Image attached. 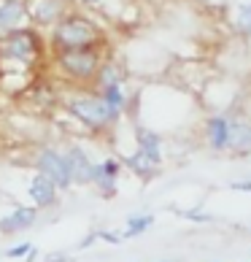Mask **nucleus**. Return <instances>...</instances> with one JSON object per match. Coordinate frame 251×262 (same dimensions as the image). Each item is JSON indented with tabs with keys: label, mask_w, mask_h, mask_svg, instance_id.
<instances>
[{
	"label": "nucleus",
	"mask_w": 251,
	"mask_h": 262,
	"mask_svg": "<svg viewBox=\"0 0 251 262\" xmlns=\"http://www.w3.org/2000/svg\"><path fill=\"white\" fill-rule=\"evenodd\" d=\"M100 41V30L89 16L84 14H71L67 11L60 22L52 25L49 46L52 52H71V49H86Z\"/></svg>",
	"instance_id": "obj_1"
},
{
	"label": "nucleus",
	"mask_w": 251,
	"mask_h": 262,
	"mask_svg": "<svg viewBox=\"0 0 251 262\" xmlns=\"http://www.w3.org/2000/svg\"><path fill=\"white\" fill-rule=\"evenodd\" d=\"M43 54V41L33 27H14L8 33H0V60L33 65Z\"/></svg>",
	"instance_id": "obj_2"
},
{
	"label": "nucleus",
	"mask_w": 251,
	"mask_h": 262,
	"mask_svg": "<svg viewBox=\"0 0 251 262\" xmlns=\"http://www.w3.org/2000/svg\"><path fill=\"white\" fill-rule=\"evenodd\" d=\"M65 108L71 116H76L81 124H86L92 130H103L119 119V111L111 108L100 95H76V98H67Z\"/></svg>",
	"instance_id": "obj_3"
},
{
	"label": "nucleus",
	"mask_w": 251,
	"mask_h": 262,
	"mask_svg": "<svg viewBox=\"0 0 251 262\" xmlns=\"http://www.w3.org/2000/svg\"><path fill=\"white\" fill-rule=\"evenodd\" d=\"M54 65L57 71L67 79L76 81H89L95 79L100 68V54L95 46H86V49H71V52H57L54 54Z\"/></svg>",
	"instance_id": "obj_4"
},
{
	"label": "nucleus",
	"mask_w": 251,
	"mask_h": 262,
	"mask_svg": "<svg viewBox=\"0 0 251 262\" xmlns=\"http://www.w3.org/2000/svg\"><path fill=\"white\" fill-rule=\"evenodd\" d=\"M35 170L43 173L46 179H52L57 184V189H71L73 187V176L67 168V160L62 151L57 149H41L35 157Z\"/></svg>",
	"instance_id": "obj_5"
},
{
	"label": "nucleus",
	"mask_w": 251,
	"mask_h": 262,
	"mask_svg": "<svg viewBox=\"0 0 251 262\" xmlns=\"http://www.w3.org/2000/svg\"><path fill=\"white\" fill-rule=\"evenodd\" d=\"M67 14V0H27V19L38 27H52Z\"/></svg>",
	"instance_id": "obj_6"
},
{
	"label": "nucleus",
	"mask_w": 251,
	"mask_h": 262,
	"mask_svg": "<svg viewBox=\"0 0 251 262\" xmlns=\"http://www.w3.org/2000/svg\"><path fill=\"white\" fill-rule=\"evenodd\" d=\"M38 219V206H19L11 213H6L0 219V232L3 235H16V232H25L35 225Z\"/></svg>",
	"instance_id": "obj_7"
},
{
	"label": "nucleus",
	"mask_w": 251,
	"mask_h": 262,
	"mask_svg": "<svg viewBox=\"0 0 251 262\" xmlns=\"http://www.w3.org/2000/svg\"><path fill=\"white\" fill-rule=\"evenodd\" d=\"M117 179H119V162L117 160H103L100 165H92V176L89 184H95L103 198H113L117 192Z\"/></svg>",
	"instance_id": "obj_8"
},
{
	"label": "nucleus",
	"mask_w": 251,
	"mask_h": 262,
	"mask_svg": "<svg viewBox=\"0 0 251 262\" xmlns=\"http://www.w3.org/2000/svg\"><path fill=\"white\" fill-rule=\"evenodd\" d=\"M27 192H30V198H33V203L38 208H52V206H57V184L52 181V179H46L43 173H38L35 170V176L30 179V187H27Z\"/></svg>",
	"instance_id": "obj_9"
},
{
	"label": "nucleus",
	"mask_w": 251,
	"mask_h": 262,
	"mask_svg": "<svg viewBox=\"0 0 251 262\" xmlns=\"http://www.w3.org/2000/svg\"><path fill=\"white\" fill-rule=\"evenodd\" d=\"M27 19V0H0V33L22 27Z\"/></svg>",
	"instance_id": "obj_10"
},
{
	"label": "nucleus",
	"mask_w": 251,
	"mask_h": 262,
	"mask_svg": "<svg viewBox=\"0 0 251 262\" xmlns=\"http://www.w3.org/2000/svg\"><path fill=\"white\" fill-rule=\"evenodd\" d=\"M65 160H67V168H71L73 184H89L92 162H89V157H86V151H84V149L71 146V149L65 151Z\"/></svg>",
	"instance_id": "obj_11"
},
{
	"label": "nucleus",
	"mask_w": 251,
	"mask_h": 262,
	"mask_svg": "<svg viewBox=\"0 0 251 262\" xmlns=\"http://www.w3.org/2000/svg\"><path fill=\"white\" fill-rule=\"evenodd\" d=\"M227 146L246 151L251 149V127L246 122H230V133H227Z\"/></svg>",
	"instance_id": "obj_12"
},
{
	"label": "nucleus",
	"mask_w": 251,
	"mask_h": 262,
	"mask_svg": "<svg viewBox=\"0 0 251 262\" xmlns=\"http://www.w3.org/2000/svg\"><path fill=\"white\" fill-rule=\"evenodd\" d=\"M135 138H138V149L146 154V157H151L154 162L159 165V160H162V154H159V135L157 133H151V130H138L135 133Z\"/></svg>",
	"instance_id": "obj_13"
},
{
	"label": "nucleus",
	"mask_w": 251,
	"mask_h": 262,
	"mask_svg": "<svg viewBox=\"0 0 251 262\" xmlns=\"http://www.w3.org/2000/svg\"><path fill=\"white\" fill-rule=\"evenodd\" d=\"M227 133H230V122L224 116H214L208 122V141L214 149H224L227 146Z\"/></svg>",
	"instance_id": "obj_14"
},
{
	"label": "nucleus",
	"mask_w": 251,
	"mask_h": 262,
	"mask_svg": "<svg viewBox=\"0 0 251 262\" xmlns=\"http://www.w3.org/2000/svg\"><path fill=\"white\" fill-rule=\"evenodd\" d=\"M100 98H105V103L111 105V108H117L122 114L124 108V92H122V84H108L100 90Z\"/></svg>",
	"instance_id": "obj_15"
},
{
	"label": "nucleus",
	"mask_w": 251,
	"mask_h": 262,
	"mask_svg": "<svg viewBox=\"0 0 251 262\" xmlns=\"http://www.w3.org/2000/svg\"><path fill=\"white\" fill-rule=\"evenodd\" d=\"M127 165H130V168H132L135 173H141V176H149V173H151L154 168H157V162H154L151 157H146V154H143L141 149H138V151H135L132 157L127 160Z\"/></svg>",
	"instance_id": "obj_16"
},
{
	"label": "nucleus",
	"mask_w": 251,
	"mask_h": 262,
	"mask_svg": "<svg viewBox=\"0 0 251 262\" xmlns=\"http://www.w3.org/2000/svg\"><path fill=\"white\" fill-rule=\"evenodd\" d=\"M95 76H98L100 90H103V86H108V84H122V73H119V68H117V65H111V62H108V65H100Z\"/></svg>",
	"instance_id": "obj_17"
},
{
	"label": "nucleus",
	"mask_w": 251,
	"mask_h": 262,
	"mask_svg": "<svg viewBox=\"0 0 251 262\" xmlns=\"http://www.w3.org/2000/svg\"><path fill=\"white\" fill-rule=\"evenodd\" d=\"M151 225H154V216H130L127 230H124L122 238H135V235H141L143 230H149Z\"/></svg>",
	"instance_id": "obj_18"
},
{
	"label": "nucleus",
	"mask_w": 251,
	"mask_h": 262,
	"mask_svg": "<svg viewBox=\"0 0 251 262\" xmlns=\"http://www.w3.org/2000/svg\"><path fill=\"white\" fill-rule=\"evenodd\" d=\"M235 25L240 27L243 33H251V3L238 6V14H235Z\"/></svg>",
	"instance_id": "obj_19"
},
{
	"label": "nucleus",
	"mask_w": 251,
	"mask_h": 262,
	"mask_svg": "<svg viewBox=\"0 0 251 262\" xmlns=\"http://www.w3.org/2000/svg\"><path fill=\"white\" fill-rule=\"evenodd\" d=\"M33 251V244H16V246H11L6 251V257L8 259H16V257H27Z\"/></svg>",
	"instance_id": "obj_20"
},
{
	"label": "nucleus",
	"mask_w": 251,
	"mask_h": 262,
	"mask_svg": "<svg viewBox=\"0 0 251 262\" xmlns=\"http://www.w3.org/2000/svg\"><path fill=\"white\" fill-rule=\"evenodd\" d=\"M43 262H67V257L65 254H52V257H46Z\"/></svg>",
	"instance_id": "obj_21"
},
{
	"label": "nucleus",
	"mask_w": 251,
	"mask_h": 262,
	"mask_svg": "<svg viewBox=\"0 0 251 262\" xmlns=\"http://www.w3.org/2000/svg\"><path fill=\"white\" fill-rule=\"evenodd\" d=\"M235 189H251V181H238V184H233Z\"/></svg>",
	"instance_id": "obj_22"
},
{
	"label": "nucleus",
	"mask_w": 251,
	"mask_h": 262,
	"mask_svg": "<svg viewBox=\"0 0 251 262\" xmlns=\"http://www.w3.org/2000/svg\"><path fill=\"white\" fill-rule=\"evenodd\" d=\"M84 6H98V3H103V0H81Z\"/></svg>",
	"instance_id": "obj_23"
},
{
	"label": "nucleus",
	"mask_w": 251,
	"mask_h": 262,
	"mask_svg": "<svg viewBox=\"0 0 251 262\" xmlns=\"http://www.w3.org/2000/svg\"><path fill=\"white\" fill-rule=\"evenodd\" d=\"M202 3H224V0H202Z\"/></svg>",
	"instance_id": "obj_24"
}]
</instances>
